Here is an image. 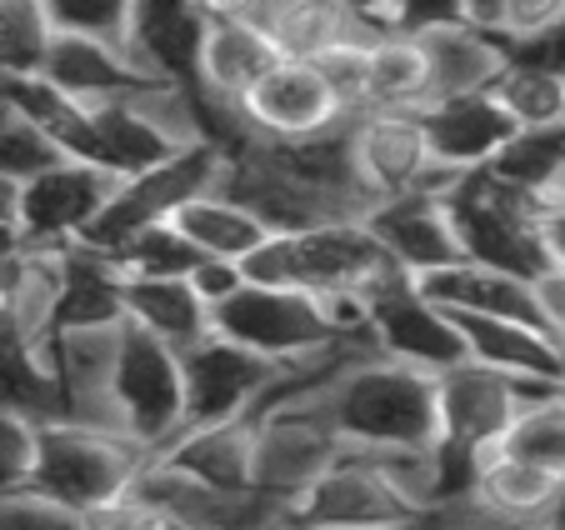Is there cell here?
Here are the masks:
<instances>
[{
	"label": "cell",
	"mask_w": 565,
	"mask_h": 530,
	"mask_svg": "<svg viewBox=\"0 0 565 530\" xmlns=\"http://www.w3.org/2000/svg\"><path fill=\"white\" fill-rule=\"evenodd\" d=\"M565 170V130H521L511 146L495 156L491 176L525 195H551L555 176Z\"/></svg>",
	"instance_id": "obj_33"
},
{
	"label": "cell",
	"mask_w": 565,
	"mask_h": 530,
	"mask_svg": "<svg viewBox=\"0 0 565 530\" xmlns=\"http://www.w3.org/2000/svg\"><path fill=\"white\" fill-rule=\"evenodd\" d=\"M120 181L110 170L90 166V160H55L41 176H31L21 191V231L31 235L35 245H75L96 231V221L106 215V205L116 201Z\"/></svg>",
	"instance_id": "obj_15"
},
{
	"label": "cell",
	"mask_w": 565,
	"mask_h": 530,
	"mask_svg": "<svg viewBox=\"0 0 565 530\" xmlns=\"http://www.w3.org/2000/svg\"><path fill=\"white\" fill-rule=\"evenodd\" d=\"M355 120L345 100L331 91V81L310 61H280L266 81L241 100L235 110V140H266V146H296V140H316L326 130Z\"/></svg>",
	"instance_id": "obj_9"
},
{
	"label": "cell",
	"mask_w": 565,
	"mask_h": 530,
	"mask_svg": "<svg viewBox=\"0 0 565 530\" xmlns=\"http://www.w3.org/2000/svg\"><path fill=\"white\" fill-rule=\"evenodd\" d=\"M565 21V0H505V21H501V45L531 41V35L551 31V25Z\"/></svg>",
	"instance_id": "obj_42"
},
{
	"label": "cell",
	"mask_w": 565,
	"mask_h": 530,
	"mask_svg": "<svg viewBox=\"0 0 565 530\" xmlns=\"http://www.w3.org/2000/svg\"><path fill=\"white\" fill-rule=\"evenodd\" d=\"M140 496H150L181 530H290V506L260 490H225L185 476V470L150 460L136 480Z\"/></svg>",
	"instance_id": "obj_17"
},
{
	"label": "cell",
	"mask_w": 565,
	"mask_h": 530,
	"mask_svg": "<svg viewBox=\"0 0 565 530\" xmlns=\"http://www.w3.org/2000/svg\"><path fill=\"white\" fill-rule=\"evenodd\" d=\"M266 31L286 61H320L341 45L375 41L385 25L361 15L351 0H276L266 15Z\"/></svg>",
	"instance_id": "obj_24"
},
{
	"label": "cell",
	"mask_w": 565,
	"mask_h": 530,
	"mask_svg": "<svg viewBox=\"0 0 565 530\" xmlns=\"http://www.w3.org/2000/svg\"><path fill=\"white\" fill-rule=\"evenodd\" d=\"M416 286L426 290L440 310H450V316H511V320H541L545 326L535 280L495 271V265L456 261V265L430 271V276H416Z\"/></svg>",
	"instance_id": "obj_23"
},
{
	"label": "cell",
	"mask_w": 565,
	"mask_h": 530,
	"mask_svg": "<svg viewBox=\"0 0 565 530\" xmlns=\"http://www.w3.org/2000/svg\"><path fill=\"white\" fill-rule=\"evenodd\" d=\"M185 356V431L221 421H256L270 385L280 381V361L256 356L250 346L211 330Z\"/></svg>",
	"instance_id": "obj_10"
},
{
	"label": "cell",
	"mask_w": 565,
	"mask_h": 530,
	"mask_svg": "<svg viewBox=\"0 0 565 530\" xmlns=\"http://www.w3.org/2000/svg\"><path fill=\"white\" fill-rule=\"evenodd\" d=\"M430 55V85H436V100H456V96H480V91H495V81L511 65L495 35H480L470 25H450V31L420 35ZM430 100V106H436Z\"/></svg>",
	"instance_id": "obj_29"
},
{
	"label": "cell",
	"mask_w": 565,
	"mask_h": 530,
	"mask_svg": "<svg viewBox=\"0 0 565 530\" xmlns=\"http://www.w3.org/2000/svg\"><path fill=\"white\" fill-rule=\"evenodd\" d=\"M120 310H126L130 326L150 330L175 350H191L195 340L215 330V310L191 286V276H126Z\"/></svg>",
	"instance_id": "obj_26"
},
{
	"label": "cell",
	"mask_w": 565,
	"mask_h": 530,
	"mask_svg": "<svg viewBox=\"0 0 565 530\" xmlns=\"http://www.w3.org/2000/svg\"><path fill=\"white\" fill-rule=\"evenodd\" d=\"M116 425L150 456L185 431V356L130 320L116 365Z\"/></svg>",
	"instance_id": "obj_6"
},
{
	"label": "cell",
	"mask_w": 565,
	"mask_h": 530,
	"mask_svg": "<svg viewBox=\"0 0 565 530\" xmlns=\"http://www.w3.org/2000/svg\"><path fill=\"white\" fill-rule=\"evenodd\" d=\"M501 21H505V0H466V25L470 31L501 41Z\"/></svg>",
	"instance_id": "obj_47"
},
{
	"label": "cell",
	"mask_w": 565,
	"mask_h": 530,
	"mask_svg": "<svg viewBox=\"0 0 565 530\" xmlns=\"http://www.w3.org/2000/svg\"><path fill=\"white\" fill-rule=\"evenodd\" d=\"M345 435L326 421L316 401H286L256 415V490L270 500H296L341 460Z\"/></svg>",
	"instance_id": "obj_12"
},
{
	"label": "cell",
	"mask_w": 565,
	"mask_h": 530,
	"mask_svg": "<svg viewBox=\"0 0 565 530\" xmlns=\"http://www.w3.org/2000/svg\"><path fill=\"white\" fill-rule=\"evenodd\" d=\"M426 120L430 150H436L440 170L446 176H470V170H491L495 156L511 146L521 130L505 116V106L480 91V96H456V100H436V106L420 110Z\"/></svg>",
	"instance_id": "obj_20"
},
{
	"label": "cell",
	"mask_w": 565,
	"mask_h": 530,
	"mask_svg": "<svg viewBox=\"0 0 565 530\" xmlns=\"http://www.w3.org/2000/svg\"><path fill=\"white\" fill-rule=\"evenodd\" d=\"M466 336V356L491 371L521 375V381L565 385V346L541 320H511V316H456Z\"/></svg>",
	"instance_id": "obj_22"
},
{
	"label": "cell",
	"mask_w": 565,
	"mask_h": 530,
	"mask_svg": "<svg viewBox=\"0 0 565 530\" xmlns=\"http://www.w3.org/2000/svg\"><path fill=\"white\" fill-rule=\"evenodd\" d=\"M286 61L260 21H205L191 91L205 110H241V100Z\"/></svg>",
	"instance_id": "obj_19"
},
{
	"label": "cell",
	"mask_w": 565,
	"mask_h": 530,
	"mask_svg": "<svg viewBox=\"0 0 565 530\" xmlns=\"http://www.w3.org/2000/svg\"><path fill=\"white\" fill-rule=\"evenodd\" d=\"M525 530H561V520H545V526H525Z\"/></svg>",
	"instance_id": "obj_52"
},
{
	"label": "cell",
	"mask_w": 565,
	"mask_h": 530,
	"mask_svg": "<svg viewBox=\"0 0 565 530\" xmlns=\"http://www.w3.org/2000/svg\"><path fill=\"white\" fill-rule=\"evenodd\" d=\"M450 215H456V235L466 261L495 265L511 276L541 280L551 276V255L541 245V195H525L505 186L491 170H470L450 181Z\"/></svg>",
	"instance_id": "obj_4"
},
{
	"label": "cell",
	"mask_w": 565,
	"mask_h": 530,
	"mask_svg": "<svg viewBox=\"0 0 565 530\" xmlns=\"http://www.w3.org/2000/svg\"><path fill=\"white\" fill-rule=\"evenodd\" d=\"M555 520H561V530H565V496H561V516H555Z\"/></svg>",
	"instance_id": "obj_53"
},
{
	"label": "cell",
	"mask_w": 565,
	"mask_h": 530,
	"mask_svg": "<svg viewBox=\"0 0 565 530\" xmlns=\"http://www.w3.org/2000/svg\"><path fill=\"white\" fill-rule=\"evenodd\" d=\"M351 6H355L361 15H371L375 25H381V15H385V6H391V0H351Z\"/></svg>",
	"instance_id": "obj_50"
},
{
	"label": "cell",
	"mask_w": 565,
	"mask_h": 530,
	"mask_svg": "<svg viewBox=\"0 0 565 530\" xmlns=\"http://www.w3.org/2000/svg\"><path fill=\"white\" fill-rule=\"evenodd\" d=\"M171 221L205 261H241L246 265L250 255L270 241L266 221H260L256 211H246L235 195H225L221 186H211V191H201L195 201H185Z\"/></svg>",
	"instance_id": "obj_28"
},
{
	"label": "cell",
	"mask_w": 565,
	"mask_h": 530,
	"mask_svg": "<svg viewBox=\"0 0 565 530\" xmlns=\"http://www.w3.org/2000/svg\"><path fill=\"white\" fill-rule=\"evenodd\" d=\"M0 530H81V516L25 486L0 490Z\"/></svg>",
	"instance_id": "obj_39"
},
{
	"label": "cell",
	"mask_w": 565,
	"mask_h": 530,
	"mask_svg": "<svg viewBox=\"0 0 565 530\" xmlns=\"http://www.w3.org/2000/svg\"><path fill=\"white\" fill-rule=\"evenodd\" d=\"M110 255H116V265L126 271V276H191L195 265L205 261V255L175 231V221L146 225V231H136L120 251H110Z\"/></svg>",
	"instance_id": "obj_35"
},
{
	"label": "cell",
	"mask_w": 565,
	"mask_h": 530,
	"mask_svg": "<svg viewBox=\"0 0 565 530\" xmlns=\"http://www.w3.org/2000/svg\"><path fill=\"white\" fill-rule=\"evenodd\" d=\"M511 61L535 65V71H555V75H565V21H561V25H551V31H541V35H531V41L511 45Z\"/></svg>",
	"instance_id": "obj_44"
},
{
	"label": "cell",
	"mask_w": 565,
	"mask_h": 530,
	"mask_svg": "<svg viewBox=\"0 0 565 530\" xmlns=\"http://www.w3.org/2000/svg\"><path fill=\"white\" fill-rule=\"evenodd\" d=\"M555 391H565V385L521 381V375L491 371V365H480V361H460L436 375V401H440L436 441L470 446V451H486V456H491L505 441V431H511L535 401H545V395H555Z\"/></svg>",
	"instance_id": "obj_7"
},
{
	"label": "cell",
	"mask_w": 565,
	"mask_h": 530,
	"mask_svg": "<svg viewBox=\"0 0 565 530\" xmlns=\"http://www.w3.org/2000/svg\"><path fill=\"white\" fill-rule=\"evenodd\" d=\"M406 516H416V506L385 480V470L361 446H345L316 486L290 500V526L306 530H391Z\"/></svg>",
	"instance_id": "obj_14"
},
{
	"label": "cell",
	"mask_w": 565,
	"mask_h": 530,
	"mask_svg": "<svg viewBox=\"0 0 565 530\" xmlns=\"http://www.w3.org/2000/svg\"><path fill=\"white\" fill-rule=\"evenodd\" d=\"M221 170H225V146H215V140H195V146L175 150V156L160 160L156 170L120 181L116 201L106 205V215H100L96 231L86 235V245L120 251V245H126L136 231L171 221L185 201H195L201 191L221 186Z\"/></svg>",
	"instance_id": "obj_8"
},
{
	"label": "cell",
	"mask_w": 565,
	"mask_h": 530,
	"mask_svg": "<svg viewBox=\"0 0 565 530\" xmlns=\"http://www.w3.org/2000/svg\"><path fill=\"white\" fill-rule=\"evenodd\" d=\"M450 186H426V191H406L391 201H375L365 211L371 235L391 251V261L406 276H430L440 265L466 261L456 235V215H450Z\"/></svg>",
	"instance_id": "obj_18"
},
{
	"label": "cell",
	"mask_w": 565,
	"mask_h": 530,
	"mask_svg": "<svg viewBox=\"0 0 565 530\" xmlns=\"http://www.w3.org/2000/svg\"><path fill=\"white\" fill-rule=\"evenodd\" d=\"M35 456V415L15 411L0 401V490H11L25 480Z\"/></svg>",
	"instance_id": "obj_41"
},
{
	"label": "cell",
	"mask_w": 565,
	"mask_h": 530,
	"mask_svg": "<svg viewBox=\"0 0 565 530\" xmlns=\"http://www.w3.org/2000/svg\"><path fill=\"white\" fill-rule=\"evenodd\" d=\"M41 75L55 91H65L71 100H81V106L120 100L156 81V75L136 61L130 45L96 41V35H61V31H55V45H51V55H45Z\"/></svg>",
	"instance_id": "obj_21"
},
{
	"label": "cell",
	"mask_w": 565,
	"mask_h": 530,
	"mask_svg": "<svg viewBox=\"0 0 565 530\" xmlns=\"http://www.w3.org/2000/svg\"><path fill=\"white\" fill-rule=\"evenodd\" d=\"M436 100L430 85V55L420 35L381 31L371 41V91L365 110H426Z\"/></svg>",
	"instance_id": "obj_30"
},
{
	"label": "cell",
	"mask_w": 565,
	"mask_h": 530,
	"mask_svg": "<svg viewBox=\"0 0 565 530\" xmlns=\"http://www.w3.org/2000/svg\"><path fill=\"white\" fill-rule=\"evenodd\" d=\"M120 340H126V320L55 330V336L45 340V365H51L61 415L86 421V425H106V431H120L116 425Z\"/></svg>",
	"instance_id": "obj_16"
},
{
	"label": "cell",
	"mask_w": 565,
	"mask_h": 530,
	"mask_svg": "<svg viewBox=\"0 0 565 530\" xmlns=\"http://www.w3.org/2000/svg\"><path fill=\"white\" fill-rule=\"evenodd\" d=\"M391 530H450V520H446V510H440V506H430V510L406 516L401 526H391Z\"/></svg>",
	"instance_id": "obj_48"
},
{
	"label": "cell",
	"mask_w": 565,
	"mask_h": 530,
	"mask_svg": "<svg viewBox=\"0 0 565 530\" xmlns=\"http://www.w3.org/2000/svg\"><path fill=\"white\" fill-rule=\"evenodd\" d=\"M55 160H65V150L55 146V140L15 106L11 91L0 85V176H11V181L25 186L31 176H41L45 166H55Z\"/></svg>",
	"instance_id": "obj_34"
},
{
	"label": "cell",
	"mask_w": 565,
	"mask_h": 530,
	"mask_svg": "<svg viewBox=\"0 0 565 530\" xmlns=\"http://www.w3.org/2000/svg\"><path fill=\"white\" fill-rule=\"evenodd\" d=\"M81 530H181V526L150 496L126 490V496H116V500H100V506L81 510Z\"/></svg>",
	"instance_id": "obj_37"
},
{
	"label": "cell",
	"mask_w": 565,
	"mask_h": 530,
	"mask_svg": "<svg viewBox=\"0 0 565 530\" xmlns=\"http://www.w3.org/2000/svg\"><path fill=\"white\" fill-rule=\"evenodd\" d=\"M351 156L365 205L456 181L440 170L420 110H361L351 120Z\"/></svg>",
	"instance_id": "obj_11"
},
{
	"label": "cell",
	"mask_w": 565,
	"mask_h": 530,
	"mask_svg": "<svg viewBox=\"0 0 565 530\" xmlns=\"http://www.w3.org/2000/svg\"><path fill=\"white\" fill-rule=\"evenodd\" d=\"M221 191L235 195L246 211H256L270 235H296V231H316V225H331V221H361L365 215L345 195L310 181L306 170H296L280 156V146H266V140L225 146Z\"/></svg>",
	"instance_id": "obj_5"
},
{
	"label": "cell",
	"mask_w": 565,
	"mask_h": 530,
	"mask_svg": "<svg viewBox=\"0 0 565 530\" xmlns=\"http://www.w3.org/2000/svg\"><path fill=\"white\" fill-rule=\"evenodd\" d=\"M55 25L41 0H0V81H25L45 71Z\"/></svg>",
	"instance_id": "obj_32"
},
{
	"label": "cell",
	"mask_w": 565,
	"mask_h": 530,
	"mask_svg": "<svg viewBox=\"0 0 565 530\" xmlns=\"http://www.w3.org/2000/svg\"><path fill=\"white\" fill-rule=\"evenodd\" d=\"M561 496H565V476L551 466H535V460L505 456L491 451L476 480V500L491 510L495 520H505L511 530L525 526H545V520L561 516Z\"/></svg>",
	"instance_id": "obj_25"
},
{
	"label": "cell",
	"mask_w": 565,
	"mask_h": 530,
	"mask_svg": "<svg viewBox=\"0 0 565 530\" xmlns=\"http://www.w3.org/2000/svg\"><path fill=\"white\" fill-rule=\"evenodd\" d=\"M515 120V130H565V75L511 61L491 91Z\"/></svg>",
	"instance_id": "obj_31"
},
{
	"label": "cell",
	"mask_w": 565,
	"mask_h": 530,
	"mask_svg": "<svg viewBox=\"0 0 565 530\" xmlns=\"http://www.w3.org/2000/svg\"><path fill=\"white\" fill-rule=\"evenodd\" d=\"M406 271L391 261L371 225L361 221H331L316 231L270 235L256 255L246 261V280L280 290H306L320 300H371L381 286L401 280Z\"/></svg>",
	"instance_id": "obj_2"
},
{
	"label": "cell",
	"mask_w": 565,
	"mask_h": 530,
	"mask_svg": "<svg viewBox=\"0 0 565 530\" xmlns=\"http://www.w3.org/2000/svg\"><path fill=\"white\" fill-rule=\"evenodd\" d=\"M381 25L401 35H436L450 25H466V0H391Z\"/></svg>",
	"instance_id": "obj_40"
},
{
	"label": "cell",
	"mask_w": 565,
	"mask_h": 530,
	"mask_svg": "<svg viewBox=\"0 0 565 530\" xmlns=\"http://www.w3.org/2000/svg\"><path fill=\"white\" fill-rule=\"evenodd\" d=\"M61 35H96V41L130 45L136 0H41Z\"/></svg>",
	"instance_id": "obj_36"
},
{
	"label": "cell",
	"mask_w": 565,
	"mask_h": 530,
	"mask_svg": "<svg viewBox=\"0 0 565 530\" xmlns=\"http://www.w3.org/2000/svg\"><path fill=\"white\" fill-rule=\"evenodd\" d=\"M150 460L156 456L120 431L71 421V415H41L35 421V456L21 486L81 516L100 500L136 490Z\"/></svg>",
	"instance_id": "obj_3"
},
{
	"label": "cell",
	"mask_w": 565,
	"mask_h": 530,
	"mask_svg": "<svg viewBox=\"0 0 565 530\" xmlns=\"http://www.w3.org/2000/svg\"><path fill=\"white\" fill-rule=\"evenodd\" d=\"M551 195H561V201H565V170H561V176H555V186H551Z\"/></svg>",
	"instance_id": "obj_51"
},
{
	"label": "cell",
	"mask_w": 565,
	"mask_h": 530,
	"mask_svg": "<svg viewBox=\"0 0 565 530\" xmlns=\"http://www.w3.org/2000/svg\"><path fill=\"white\" fill-rule=\"evenodd\" d=\"M191 286L201 290L205 306L215 310L221 300H231L235 290L246 286V265H241V261H201V265L191 271Z\"/></svg>",
	"instance_id": "obj_43"
},
{
	"label": "cell",
	"mask_w": 565,
	"mask_h": 530,
	"mask_svg": "<svg viewBox=\"0 0 565 530\" xmlns=\"http://www.w3.org/2000/svg\"><path fill=\"white\" fill-rule=\"evenodd\" d=\"M310 65L331 81V91L345 100V110H351V116H361V110H365V91H371V41L341 45V51L320 55V61H310Z\"/></svg>",
	"instance_id": "obj_38"
},
{
	"label": "cell",
	"mask_w": 565,
	"mask_h": 530,
	"mask_svg": "<svg viewBox=\"0 0 565 530\" xmlns=\"http://www.w3.org/2000/svg\"><path fill=\"white\" fill-rule=\"evenodd\" d=\"M365 340L381 356L401 365H416L426 375H440L450 365L470 361L460 320L450 310H440L426 290L416 286V276H401L391 286H381L365 300Z\"/></svg>",
	"instance_id": "obj_13"
},
{
	"label": "cell",
	"mask_w": 565,
	"mask_h": 530,
	"mask_svg": "<svg viewBox=\"0 0 565 530\" xmlns=\"http://www.w3.org/2000/svg\"><path fill=\"white\" fill-rule=\"evenodd\" d=\"M191 6L201 11V21H260L266 25L276 0H191Z\"/></svg>",
	"instance_id": "obj_46"
},
{
	"label": "cell",
	"mask_w": 565,
	"mask_h": 530,
	"mask_svg": "<svg viewBox=\"0 0 565 530\" xmlns=\"http://www.w3.org/2000/svg\"><path fill=\"white\" fill-rule=\"evenodd\" d=\"M21 181H11V176H0V221H21Z\"/></svg>",
	"instance_id": "obj_49"
},
{
	"label": "cell",
	"mask_w": 565,
	"mask_h": 530,
	"mask_svg": "<svg viewBox=\"0 0 565 530\" xmlns=\"http://www.w3.org/2000/svg\"><path fill=\"white\" fill-rule=\"evenodd\" d=\"M306 401L326 411L345 446H430L440 431L436 375L391 361L375 346H355Z\"/></svg>",
	"instance_id": "obj_1"
},
{
	"label": "cell",
	"mask_w": 565,
	"mask_h": 530,
	"mask_svg": "<svg viewBox=\"0 0 565 530\" xmlns=\"http://www.w3.org/2000/svg\"><path fill=\"white\" fill-rule=\"evenodd\" d=\"M156 460L225 490H256V421L191 425Z\"/></svg>",
	"instance_id": "obj_27"
},
{
	"label": "cell",
	"mask_w": 565,
	"mask_h": 530,
	"mask_svg": "<svg viewBox=\"0 0 565 530\" xmlns=\"http://www.w3.org/2000/svg\"><path fill=\"white\" fill-rule=\"evenodd\" d=\"M535 221H541V245L551 255V271H565V201L561 195H541Z\"/></svg>",
	"instance_id": "obj_45"
}]
</instances>
